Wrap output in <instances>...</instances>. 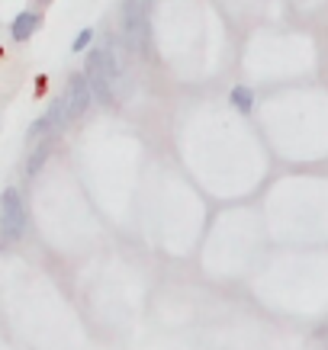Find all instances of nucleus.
I'll return each mask as SVG.
<instances>
[{"label":"nucleus","mask_w":328,"mask_h":350,"mask_svg":"<svg viewBox=\"0 0 328 350\" xmlns=\"http://www.w3.org/2000/svg\"><path fill=\"white\" fill-rule=\"evenodd\" d=\"M119 23H123V42L136 55H149L151 26L142 0H119Z\"/></svg>","instance_id":"f257e3e1"},{"label":"nucleus","mask_w":328,"mask_h":350,"mask_svg":"<svg viewBox=\"0 0 328 350\" xmlns=\"http://www.w3.org/2000/svg\"><path fill=\"white\" fill-rule=\"evenodd\" d=\"M26 232V202H23L20 190H7L0 193V234L3 241H20Z\"/></svg>","instance_id":"f03ea898"},{"label":"nucleus","mask_w":328,"mask_h":350,"mask_svg":"<svg viewBox=\"0 0 328 350\" xmlns=\"http://www.w3.org/2000/svg\"><path fill=\"white\" fill-rule=\"evenodd\" d=\"M64 100L71 107V116H84L90 103H94V94H90V84H87V75L77 71V75L68 77V90H64Z\"/></svg>","instance_id":"7ed1b4c3"},{"label":"nucleus","mask_w":328,"mask_h":350,"mask_svg":"<svg viewBox=\"0 0 328 350\" xmlns=\"http://www.w3.org/2000/svg\"><path fill=\"white\" fill-rule=\"evenodd\" d=\"M39 26H42V13L39 10H20L16 16H13V23H10L13 42H29L32 36L39 32Z\"/></svg>","instance_id":"20e7f679"},{"label":"nucleus","mask_w":328,"mask_h":350,"mask_svg":"<svg viewBox=\"0 0 328 350\" xmlns=\"http://www.w3.org/2000/svg\"><path fill=\"white\" fill-rule=\"evenodd\" d=\"M84 75H87V84H90V94L100 107H113V81L103 75V71H97L94 64H84Z\"/></svg>","instance_id":"39448f33"},{"label":"nucleus","mask_w":328,"mask_h":350,"mask_svg":"<svg viewBox=\"0 0 328 350\" xmlns=\"http://www.w3.org/2000/svg\"><path fill=\"white\" fill-rule=\"evenodd\" d=\"M45 116H49V122H52V129L55 132H62L64 126H68V122H71V107H68V100H64V96H55L52 103H49V113H45Z\"/></svg>","instance_id":"423d86ee"},{"label":"nucleus","mask_w":328,"mask_h":350,"mask_svg":"<svg viewBox=\"0 0 328 350\" xmlns=\"http://www.w3.org/2000/svg\"><path fill=\"white\" fill-rule=\"evenodd\" d=\"M49 154H52V142H49V138H42V142H36V148H32V154L26 158V174H29V177H36V174L42 170V164L49 161Z\"/></svg>","instance_id":"0eeeda50"},{"label":"nucleus","mask_w":328,"mask_h":350,"mask_svg":"<svg viewBox=\"0 0 328 350\" xmlns=\"http://www.w3.org/2000/svg\"><path fill=\"white\" fill-rule=\"evenodd\" d=\"M229 100H232V107L238 109V113H244V116H248V113H251L254 109V94H251V87H232V96H229Z\"/></svg>","instance_id":"6e6552de"},{"label":"nucleus","mask_w":328,"mask_h":350,"mask_svg":"<svg viewBox=\"0 0 328 350\" xmlns=\"http://www.w3.org/2000/svg\"><path fill=\"white\" fill-rule=\"evenodd\" d=\"M49 135H55V129H52V122H49V116H39L29 126V132H26V138H29L32 145H36V142H42V138H49Z\"/></svg>","instance_id":"1a4fd4ad"},{"label":"nucleus","mask_w":328,"mask_h":350,"mask_svg":"<svg viewBox=\"0 0 328 350\" xmlns=\"http://www.w3.org/2000/svg\"><path fill=\"white\" fill-rule=\"evenodd\" d=\"M94 29H81L77 32V39L71 42V52H84V49H90V42H94Z\"/></svg>","instance_id":"9d476101"},{"label":"nucleus","mask_w":328,"mask_h":350,"mask_svg":"<svg viewBox=\"0 0 328 350\" xmlns=\"http://www.w3.org/2000/svg\"><path fill=\"white\" fill-rule=\"evenodd\" d=\"M32 3H36V7H49L52 0H32Z\"/></svg>","instance_id":"9b49d317"},{"label":"nucleus","mask_w":328,"mask_h":350,"mask_svg":"<svg viewBox=\"0 0 328 350\" xmlns=\"http://www.w3.org/2000/svg\"><path fill=\"white\" fill-rule=\"evenodd\" d=\"M322 338H325V340H328V328H325V331H322Z\"/></svg>","instance_id":"f8f14e48"}]
</instances>
